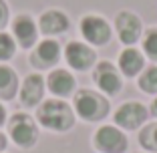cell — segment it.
I'll return each instance as SVG.
<instances>
[{
  "mask_svg": "<svg viewBox=\"0 0 157 153\" xmlns=\"http://www.w3.org/2000/svg\"><path fill=\"white\" fill-rule=\"evenodd\" d=\"M36 121L55 133H65L75 125V111L63 99H46L38 105Z\"/></svg>",
  "mask_w": 157,
  "mask_h": 153,
  "instance_id": "cell-1",
  "label": "cell"
},
{
  "mask_svg": "<svg viewBox=\"0 0 157 153\" xmlns=\"http://www.w3.org/2000/svg\"><path fill=\"white\" fill-rule=\"evenodd\" d=\"M75 113L83 121H101L109 115V99L91 89H81L75 93Z\"/></svg>",
  "mask_w": 157,
  "mask_h": 153,
  "instance_id": "cell-2",
  "label": "cell"
},
{
  "mask_svg": "<svg viewBox=\"0 0 157 153\" xmlns=\"http://www.w3.org/2000/svg\"><path fill=\"white\" fill-rule=\"evenodd\" d=\"M93 145L101 153H125L129 147L127 135L117 125H101L93 135Z\"/></svg>",
  "mask_w": 157,
  "mask_h": 153,
  "instance_id": "cell-3",
  "label": "cell"
},
{
  "mask_svg": "<svg viewBox=\"0 0 157 153\" xmlns=\"http://www.w3.org/2000/svg\"><path fill=\"white\" fill-rule=\"evenodd\" d=\"M149 113H147V107L143 103H137V101H127L123 105L117 107V111L113 113V121L115 125L123 131H135V129H141L143 123L147 121Z\"/></svg>",
  "mask_w": 157,
  "mask_h": 153,
  "instance_id": "cell-4",
  "label": "cell"
},
{
  "mask_svg": "<svg viewBox=\"0 0 157 153\" xmlns=\"http://www.w3.org/2000/svg\"><path fill=\"white\" fill-rule=\"evenodd\" d=\"M8 133L12 137V141L18 147L28 149V147H34V143L38 141V127L30 115L26 113H16V115L10 119L8 123Z\"/></svg>",
  "mask_w": 157,
  "mask_h": 153,
  "instance_id": "cell-5",
  "label": "cell"
},
{
  "mask_svg": "<svg viewBox=\"0 0 157 153\" xmlns=\"http://www.w3.org/2000/svg\"><path fill=\"white\" fill-rule=\"evenodd\" d=\"M81 34H83L85 42L91 44V47H105L107 42L111 40L113 30H111V24L107 22L103 16L87 14L81 20Z\"/></svg>",
  "mask_w": 157,
  "mask_h": 153,
  "instance_id": "cell-6",
  "label": "cell"
},
{
  "mask_svg": "<svg viewBox=\"0 0 157 153\" xmlns=\"http://www.w3.org/2000/svg\"><path fill=\"white\" fill-rule=\"evenodd\" d=\"M93 81H95L99 91L105 93L107 97H115V95L121 93V89H123V79H121L119 69H115L109 60H101V63L95 65Z\"/></svg>",
  "mask_w": 157,
  "mask_h": 153,
  "instance_id": "cell-7",
  "label": "cell"
},
{
  "mask_svg": "<svg viewBox=\"0 0 157 153\" xmlns=\"http://www.w3.org/2000/svg\"><path fill=\"white\" fill-rule=\"evenodd\" d=\"M65 60L71 69L85 73V71L93 69L97 65V52L93 51L91 44H87V42L71 40L65 47Z\"/></svg>",
  "mask_w": 157,
  "mask_h": 153,
  "instance_id": "cell-8",
  "label": "cell"
},
{
  "mask_svg": "<svg viewBox=\"0 0 157 153\" xmlns=\"http://www.w3.org/2000/svg\"><path fill=\"white\" fill-rule=\"evenodd\" d=\"M115 30L119 40L125 47H133L139 38L143 36V22L135 12L131 10H121L115 18Z\"/></svg>",
  "mask_w": 157,
  "mask_h": 153,
  "instance_id": "cell-9",
  "label": "cell"
},
{
  "mask_svg": "<svg viewBox=\"0 0 157 153\" xmlns=\"http://www.w3.org/2000/svg\"><path fill=\"white\" fill-rule=\"evenodd\" d=\"M60 44L55 40V38H44V40L36 42L34 48L30 51V65L38 71H46L52 69L60 60Z\"/></svg>",
  "mask_w": 157,
  "mask_h": 153,
  "instance_id": "cell-10",
  "label": "cell"
},
{
  "mask_svg": "<svg viewBox=\"0 0 157 153\" xmlns=\"http://www.w3.org/2000/svg\"><path fill=\"white\" fill-rule=\"evenodd\" d=\"M12 38L22 48H33L38 40V24L28 14H18L12 20Z\"/></svg>",
  "mask_w": 157,
  "mask_h": 153,
  "instance_id": "cell-11",
  "label": "cell"
},
{
  "mask_svg": "<svg viewBox=\"0 0 157 153\" xmlns=\"http://www.w3.org/2000/svg\"><path fill=\"white\" fill-rule=\"evenodd\" d=\"M44 87H46V83L38 73L28 75L24 79V83L20 85V93H18L20 105L26 107V109H33V107L40 105L42 97H44Z\"/></svg>",
  "mask_w": 157,
  "mask_h": 153,
  "instance_id": "cell-12",
  "label": "cell"
},
{
  "mask_svg": "<svg viewBox=\"0 0 157 153\" xmlns=\"http://www.w3.org/2000/svg\"><path fill=\"white\" fill-rule=\"evenodd\" d=\"M69 28H71V20L60 10H46L38 18V33H42L46 38L56 36V34H65Z\"/></svg>",
  "mask_w": 157,
  "mask_h": 153,
  "instance_id": "cell-13",
  "label": "cell"
},
{
  "mask_svg": "<svg viewBox=\"0 0 157 153\" xmlns=\"http://www.w3.org/2000/svg\"><path fill=\"white\" fill-rule=\"evenodd\" d=\"M44 83H46V89H48L52 95H56L59 99H65V97H69V95H73L75 87H77L75 77L67 69H52L51 73H48Z\"/></svg>",
  "mask_w": 157,
  "mask_h": 153,
  "instance_id": "cell-14",
  "label": "cell"
},
{
  "mask_svg": "<svg viewBox=\"0 0 157 153\" xmlns=\"http://www.w3.org/2000/svg\"><path fill=\"white\" fill-rule=\"evenodd\" d=\"M117 67H119V73L123 77H137L145 69V55L139 48L127 47L125 51H121Z\"/></svg>",
  "mask_w": 157,
  "mask_h": 153,
  "instance_id": "cell-15",
  "label": "cell"
},
{
  "mask_svg": "<svg viewBox=\"0 0 157 153\" xmlns=\"http://www.w3.org/2000/svg\"><path fill=\"white\" fill-rule=\"evenodd\" d=\"M18 93V75L6 65H0V99L10 101Z\"/></svg>",
  "mask_w": 157,
  "mask_h": 153,
  "instance_id": "cell-16",
  "label": "cell"
},
{
  "mask_svg": "<svg viewBox=\"0 0 157 153\" xmlns=\"http://www.w3.org/2000/svg\"><path fill=\"white\" fill-rule=\"evenodd\" d=\"M137 85L143 93L155 95L157 93V65L143 69V73L139 75V79H137Z\"/></svg>",
  "mask_w": 157,
  "mask_h": 153,
  "instance_id": "cell-17",
  "label": "cell"
},
{
  "mask_svg": "<svg viewBox=\"0 0 157 153\" xmlns=\"http://www.w3.org/2000/svg\"><path fill=\"white\" fill-rule=\"evenodd\" d=\"M141 47H143L141 52H143L147 59H151L153 63H157V28H149V30H145Z\"/></svg>",
  "mask_w": 157,
  "mask_h": 153,
  "instance_id": "cell-18",
  "label": "cell"
},
{
  "mask_svg": "<svg viewBox=\"0 0 157 153\" xmlns=\"http://www.w3.org/2000/svg\"><path fill=\"white\" fill-rule=\"evenodd\" d=\"M139 143L147 151H157V123L145 125L139 133Z\"/></svg>",
  "mask_w": 157,
  "mask_h": 153,
  "instance_id": "cell-19",
  "label": "cell"
},
{
  "mask_svg": "<svg viewBox=\"0 0 157 153\" xmlns=\"http://www.w3.org/2000/svg\"><path fill=\"white\" fill-rule=\"evenodd\" d=\"M16 40L12 38V34L0 33V63H6L16 55Z\"/></svg>",
  "mask_w": 157,
  "mask_h": 153,
  "instance_id": "cell-20",
  "label": "cell"
},
{
  "mask_svg": "<svg viewBox=\"0 0 157 153\" xmlns=\"http://www.w3.org/2000/svg\"><path fill=\"white\" fill-rule=\"evenodd\" d=\"M6 20H8V6H6L4 0H0V30L4 28Z\"/></svg>",
  "mask_w": 157,
  "mask_h": 153,
  "instance_id": "cell-21",
  "label": "cell"
},
{
  "mask_svg": "<svg viewBox=\"0 0 157 153\" xmlns=\"http://www.w3.org/2000/svg\"><path fill=\"white\" fill-rule=\"evenodd\" d=\"M6 123V109H4V105L0 103V127Z\"/></svg>",
  "mask_w": 157,
  "mask_h": 153,
  "instance_id": "cell-22",
  "label": "cell"
},
{
  "mask_svg": "<svg viewBox=\"0 0 157 153\" xmlns=\"http://www.w3.org/2000/svg\"><path fill=\"white\" fill-rule=\"evenodd\" d=\"M6 145H8V143H6V135H4V133H0V151H4Z\"/></svg>",
  "mask_w": 157,
  "mask_h": 153,
  "instance_id": "cell-23",
  "label": "cell"
},
{
  "mask_svg": "<svg viewBox=\"0 0 157 153\" xmlns=\"http://www.w3.org/2000/svg\"><path fill=\"white\" fill-rule=\"evenodd\" d=\"M151 115L157 117V97L153 99V103H151Z\"/></svg>",
  "mask_w": 157,
  "mask_h": 153,
  "instance_id": "cell-24",
  "label": "cell"
}]
</instances>
